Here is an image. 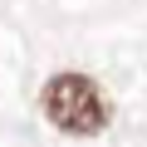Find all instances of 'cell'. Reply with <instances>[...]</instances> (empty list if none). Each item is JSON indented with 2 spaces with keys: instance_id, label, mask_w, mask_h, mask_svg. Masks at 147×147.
<instances>
[{
  "instance_id": "cell-1",
  "label": "cell",
  "mask_w": 147,
  "mask_h": 147,
  "mask_svg": "<svg viewBox=\"0 0 147 147\" xmlns=\"http://www.w3.org/2000/svg\"><path fill=\"white\" fill-rule=\"evenodd\" d=\"M39 108H44V118H49L64 137H98V132L113 123V103H108L103 84L88 79V74H74V69L44 79Z\"/></svg>"
}]
</instances>
